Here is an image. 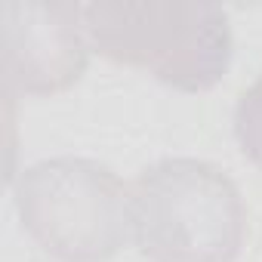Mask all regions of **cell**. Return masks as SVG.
Returning a JSON list of instances; mask_svg holds the SVG:
<instances>
[{
	"mask_svg": "<svg viewBox=\"0 0 262 262\" xmlns=\"http://www.w3.org/2000/svg\"><path fill=\"white\" fill-rule=\"evenodd\" d=\"M90 43L111 62L142 68L182 93L213 90L234 53L228 13L216 4H108L83 7Z\"/></svg>",
	"mask_w": 262,
	"mask_h": 262,
	"instance_id": "1",
	"label": "cell"
},
{
	"mask_svg": "<svg viewBox=\"0 0 262 262\" xmlns=\"http://www.w3.org/2000/svg\"><path fill=\"white\" fill-rule=\"evenodd\" d=\"M7 83L28 96H53L74 86L90 62L83 7L7 0L0 4Z\"/></svg>",
	"mask_w": 262,
	"mask_h": 262,
	"instance_id": "4",
	"label": "cell"
},
{
	"mask_svg": "<svg viewBox=\"0 0 262 262\" xmlns=\"http://www.w3.org/2000/svg\"><path fill=\"white\" fill-rule=\"evenodd\" d=\"M16 210L25 231L62 262H108L133 237V191L90 158H53L22 170Z\"/></svg>",
	"mask_w": 262,
	"mask_h": 262,
	"instance_id": "3",
	"label": "cell"
},
{
	"mask_svg": "<svg viewBox=\"0 0 262 262\" xmlns=\"http://www.w3.org/2000/svg\"><path fill=\"white\" fill-rule=\"evenodd\" d=\"M234 136H237V145L241 151L256 164L262 167V77L247 86L237 99V108H234Z\"/></svg>",
	"mask_w": 262,
	"mask_h": 262,
	"instance_id": "5",
	"label": "cell"
},
{
	"mask_svg": "<svg viewBox=\"0 0 262 262\" xmlns=\"http://www.w3.org/2000/svg\"><path fill=\"white\" fill-rule=\"evenodd\" d=\"M247 213L237 185L198 158H167L133 185V241L148 262H234Z\"/></svg>",
	"mask_w": 262,
	"mask_h": 262,
	"instance_id": "2",
	"label": "cell"
}]
</instances>
